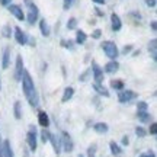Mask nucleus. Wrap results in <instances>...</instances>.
<instances>
[{
	"label": "nucleus",
	"instance_id": "79ce46f5",
	"mask_svg": "<svg viewBox=\"0 0 157 157\" xmlns=\"http://www.w3.org/2000/svg\"><path fill=\"white\" fill-rule=\"evenodd\" d=\"M92 2L96 5H105V0H92Z\"/></svg>",
	"mask_w": 157,
	"mask_h": 157
},
{
	"label": "nucleus",
	"instance_id": "f704fd0d",
	"mask_svg": "<svg viewBox=\"0 0 157 157\" xmlns=\"http://www.w3.org/2000/svg\"><path fill=\"white\" fill-rule=\"evenodd\" d=\"M96 154V146L93 144V146L89 147V150H87V157H95Z\"/></svg>",
	"mask_w": 157,
	"mask_h": 157
},
{
	"label": "nucleus",
	"instance_id": "37998d69",
	"mask_svg": "<svg viewBox=\"0 0 157 157\" xmlns=\"http://www.w3.org/2000/svg\"><path fill=\"white\" fill-rule=\"evenodd\" d=\"M151 29L154 31V32H156V29H157V23H156V21H153V22H151Z\"/></svg>",
	"mask_w": 157,
	"mask_h": 157
},
{
	"label": "nucleus",
	"instance_id": "9b49d317",
	"mask_svg": "<svg viewBox=\"0 0 157 157\" xmlns=\"http://www.w3.org/2000/svg\"><path fill=\"white\" fill-rule=\"evenodd\" d=\"M23 70H25V68H23V58H22V56H17L16 57V67H15V80L21 82Z\"/></svg>",
	"mask_w": 157,
	"mask_h": 157
},
{
	"label": "nucleus",
	"instance_id": "c85d7f7f",
	"mask_svg": "<svg viewBox=\"0 0 157 157\" xmlns=\"http://www.w3.org/2000/svg\"><path fill=\"white\" fill-rule=\"evenodd\" d=\"M137 111H148V103L143 101H138L137 103Z\"/></svg>",
	"mask_w": 157,
	"mask_h": 157
},
{
	"label": "nucleus",
	"instance_id": "c9c22d12",
	"mask_svg": "<svg viewBox=\"0 0 157 157\" xmlns=\"http://www.w3.org/2000/svg\"><path fill=\"white\" fill-rule=\"evenodd\" d=\"M61 45H63V47H66L67 50H74V45H73V42H71V41H63Z\"/></svg>",
	"mask_w": 157,
	"mask_h": 157
},
{
	"label": "nucleus",
	"instance_id": "6e6552de",
	"mask_svg": "<svg viewBox=\"0 0 157 157\" xmlns=\"http://www.w3.org/2000/svg\"><path fill=\"white\" fill-rule=\"evenodd\" d=\"M7 9H9V12L16 17L17 21H25V13H23L22 7H21L19 5H12L10 3V5L7 6Z\"/></svg>",
	"mask_w": 157,
	"mask_h": 157
},
{
	"label": "nucleus",
	"instance_id": "a18cd8bd",
	"mask_svg": "<svg viewBox=\"0 0 157 157\" xmlns=\"http://www.w3.org/2000/svg\"><path fill=\"white\" fill-rule=\"evenodd\" d=\"M0 157H3V150H2V143H0Z\"/></svg>",
	"mask_w": 157,
	"mask_h": 157
},
{
	"label": "nucleus",
	"instance_id": "c03bdc74",
	"mask_svg": "<svg viewBox=\"0 0 157 157\" xmlns=\"http://www.w3.org/2000/svg\"><path fill=\"white\" fill-rule=\"evenodd\" d=\"M129 50H131V47H125V48H124V52H125V54H127V52H128Z\"/></svg>",
	"mask_w": 157,
	"mask_h": 157
},
{
	"label": "nucleus",
	"instance_id": "7c9ffc66",
	"mask_svg": "<svg viewBox=\"0 0 157 157\" xmlns=\"http://www.w3.org/2000/svg\"><path fill=\"white\" fill-rule=\"evenodd\" d=\"M90 74H92V70H86V71H84L83 74H80V77H78V80H80V82H87V80H89V76Z\"/></svg>",
	"mask_w": 157,
	"mask_h": 157
},
{
	"label": "nucleus",
	"instance_id": "2eb2a0df",
	"mask_svg": "<svg viewBox=\"0 0 157 157\" xmlns=\"http://www.w3.org/2000/svg\"><path fill=\"white\" fill-rule=\"evenodd\" d=\"M118 70H119V63L117 60H111L105 66V73H108V74H115Z\"/></svg>",
	"mask_w": 157,
	"mask_h": 157
},
{
	"label": "nucleus",
	"instance_id": "393cba45",
	"mask_svg": "<svg viewBox=\"0 0 157 157\" xmlns=\"http://www.w3.org/2000/svg\"><path fill=\"white\" fill-rule=\"evenodd\" d=\"M111 87L118 90V92H121L122 89H125V84H124L122 80H112V82H111Z\"/></svg>",
	"mask_w": 157,
	"mask_h": 157
},
{
	"label": "nucleus",
	"instance_id": "9d476101",
	"mask_svg": "<svg viewBox=\"0 0 157 157\" xmlns=\"http://www.w3.org/2000/svg\"><path fill=\"white\" fill-rule=\"evenodd\" d=\"M15 39H16V42L19 45H26L28 44V41H29V38H28V35L23 32L21 28H15Z\"/></svg>",
	"mask_w": 157,
	"mask_h": 157
},
{
	"label": "nucleus",
	"instance_id": "5701e85b",
	"mask_svg": "<svg viewBox=\"0 0 157 157\" xmlns=\"http://www.w3.org/2000/svg\"><path fill=\"white\" fill-rule=\"evenodd\" d=\"M137 118L141 122H150V112L148 111H137Z\"/></svg>",
	"mask_w": 157,
	"mask_h": 157
},
{
	"label": "nucleus",
	"instance_id": "e433bc0d",
	"mask_svg": "<svg viewBox=\"0 0 157 157\" xmlns=\"http://www.w3.org/2000/svg\"><path fill=\"white\" fill-rule=\"evenodd\" d=\"M101 35H102V31H101V29H96L95 32L92 34V38H93V39H99V38H101Z\"/></svg>",
	"mask_w": 157,
	"mask_h": 157
},
{
	"label": "nucleus",
	"instance_id": "cd10ccee",
	"mask_svg": "<svg viewBox=\"0 0 157 157\" xmlns=\"http://www.w3.org/2000/svg\"><path fill=\"white\" fill-rule=\"evenodd\" d=\"M76 26H77V19L76 17H70L68 19V22H67V29H76Z\"/></svg>",
	"mask_w": 157,
	"mask_h": 157
},
{
	"label": "nucleus",
	"instance_id": "ddd939ff",
	"mask_svg": "<svg viewBox=\"0 0 157 157\" xmlns=\"http://www.w3.org/2000/svg\"><path fill=\"white\" fill-rule=\"evenodd\" d=\"M111 26H112L113 32H118V31H121V28H122L121 17L118 16L117 13H112V15H111Z\"/></svg>",
	"mask_w": 157,
	"mask_h": 157
},
{
	"label": "nucleus",
	"instance_id": "6ab92c4d",
	"mask_svg": "<svg viewBox=\"0 0 157 157\" xmlns=\"http://www.w3.org/2000/svg\"><path fill=\"white\" fill-rule=\"evenodd\" d=\"M148 52L151 54V58L156 61L157 60V39H151L148 42Z\"/></svg>",
	"mask_w": 157,
	"mask_h": 157
},
{
	"label": "nucleus",
	"instance_id": "72a5a7b5",
	"mask_svg": "<svg viewBox=\"0 0 157 157\" xmlns=\"http://www.w3.org/2000/svg\"><path fill=\"white\" fill-rule=\"evenodd\" d=\"M148 132H150V135H156L157 134V124L156 122H151V124H150Z\"/></svg>",
	"mask_w": 157,
	"mask_h": 157
},
{
	"label": "nucleus",
	"instance_id": "4be33fe9",
	"mask_svg": "<svg viewBox=\"0 0 157 157\" xmlns=\"http://www.w3.org/2000/svg\"><path fill=\"white\" fill-rule=\"evenodd\" d=\"M109 148H111V153H112L113 156H121V154H122V148L118 146L115 141H111V143H109Z\"/></svg>",
	"mask_w": 157,
	"mask_h": 157
},
{
	"label": "nucleus",
	"instance_id": "423d86ee",
	"mask_svg": "<svg viewBox=\"0 0 157 157\" xmlns=\"http://www.w3.org/2000/svg\"><path fill=\"white\" fill-rule=\"evenodd\" d=\"M60 138H61V148L64 150L66 153H71L74 148V143L73 140H71V137H70V134L68 132H66V131H63V134L60 135Z\"/></svg>",
	"mask_w": 157,
	"mask_h": 157
},
{
	"label": "nucleus",
	"instance_id": "4468645a",
	"mask_svg": "<svg viewBox=\"0 0 157 157\" xmlns=\"http://www.w3.org/2000/svg\"><path fill=\"white\" fill-rule=\"evenodd\" d=\"M2 150H3V157H15V153L12 150L10 141L9 140H3V143H2Z\"/></svg>",
	"mask_w": 157,
	"mask_h": 157
},
{
	"label": "nucleus",
	"instance_id": "0eeeda50",
	"mask_svg": "<svg viewBox=\"0 0 157 157\" xmlns=\"http://www.w3.org/2000/svg\"><path fill=\"white\" fill-rule=\"evenodd\" d=\"M92 76L95 78V83H103V70H102L99 66H98V63H92Z\"/></svg>",
	"mask_w": 157,
	"mask_h": 157
},
{
	"label": "nucleus",
	"instance_id": "2f4dec72",
	"mask_svg": "<svg viewBox=\"0 0 157 157\" xmlns=\"http://www.w3.org/2000/svg\"><path fill=\"white\" fill-rule=\"evenodd\" d=\"M74 3V0H63V9L64 10H68L71 6H73Z\"/></svg>",
	"mask_w": 157,
	"mask_h": 157
},
{
	"label": "nucleus",
	"instance_id": "a19ab883",
	"mask_svg": "<svg viewBox=\"0 0 157 157\" xmlns=\"http://www.w3.org/2000/svg\"><path fill=\"white\" fill-rule=\"evenodd\" d=\"M122 144H124V146H128V144H129L128 137H124V138H122Z\"/></svg>",
	"mask_w": 157,
	"mask_h": 157
},
{
	"label": "nucleus",
	"instance_id": "b1692460",
	"mask_svg": "<svg viewBox=\"0 0 157 157\" xmlns=\"http://www.w3.org/2000/svg\"><path fill=\"white\" fill-rule=\"evenodd\" d=\"M86 39H87V35L84 34V32H83V31H82V29L76 32V44H78V45H83L84 42H86Z\"/></svg>",
	"mask_w": 157,
	"mask_h": 157
},
{
	"label": "nucleus",
	"instance_id": "de8ad7c7",
	"mask_svg": "<svg viewBox=\"0 0 157 157\" xmlns=\"http://www.w3.org/2000/svg\"><path fill=\"white\" fill-rule=\"evenodd\" d=\"M77 157H83V156H77Z\"/></svg>",
	"mask_w": 157,
	"mask_h": 157
},
{
	"label": "nucleus",
	"instance_id": "aec40b11",
	"mask_svg": "<svg viewBox=\"0 0 157 157\" xmlns=\"http://www.w3.org/2000/svg\"><path fill=\"white\" fill-rule=\"evenodd\" d=\"M93 129H95L96 132H99V134H106L108 131H109V127L105 122H96L93 125Z\"/></svg>",
	"mask_w": 157,
	"mask_h": 157
},
{
	"label": "nucleus",
	"instance_id": "49530a36",
	"mask_svg": "<svg viewBox=\"0 0 157 157\" xmlns=\"http://www.w3.org/2000/svg\"><path fill=\"white\" fill-rule=\"evenodd\" d=\"M0 90H2V77H0Z\"/></svg>",
	"mask_w": 157,
	"mask_h": 157
},
{
	"label": "nucleus",
	"instance_id": "f257e3e1",
	"mask_svg": "<svg viewBox=\"0 0 157 157\" xmlns=\"http://www.w3.org/2000/svg\"><path fill=\"white\" fill-rule=\"evenodd\" d=\"M21 82H22V89H23V95L25 98L28 99L29 105L32 108H36L39 103V96H38V92L35 89V84H34V80L31 77L29 71L23 70L22 71V77H21Z\"/></svg>",
	"mask_w": 157,
	"mask_h": 157
},
{
	"label": "nucleus",
	"instance_id": "a878e982",
	"mask_svg": "<svg viewBox=\"0 0 157 157\" xmlns=\"http://www.w3.org/2000/svg\"><path fill=\"white\" fill-rule=\"evenodd\" d=\"M13 115L16 119H21L22 118V109H21V102H15L13 105Z\"/></svg>",
	"mask_w": 157,
	"mask_h": 157
},
{
	"label": "nucleus",
	"instance_id": "39448f33",
	"mask_svg": "<svg viewBox=\"0 0 157 157\" xmlns=\"http://www.w3.org/2000/svg\"><path fill=\"white\" fill-rule=\"evenodd\" d=\"M137 98H138V95L135 93L134 90H129V89H122L118 93V101L121 103H129L131 101H134Z\"/></svg>",
	"mask_w": 157,
	"mask_h": 157
},
{
	"label": "nucleus",
	"instance_id": "c756f323",
	"mask_svg": "<svg viewBox=\"0 0 157 157\" xmlns=\"http://www.w3.org/2000/svg\"><path fill=\"white\" fill-rule=\"evenodd\" d=\"M135 134H137V137H140V138H144L147 135V131L143 127H137L135 128Z\"/></svg>",
	"mask_w": 157,
	"mask_h": 157
},
{
	"label": "nucleus",
	"instance_id": "f3484780",
	"mask_svg": "<svg viewBox=\"0 0 157 157\" xmlns=\"http://www.w3.org/2000/svg\"><path fill=\"white\" fill-rule=\"evenodd\" d=\"M10 66V50L9 48H5L3 51V57H2V68H7Z\"/></svg>",
	"mask_w": 157,
	"mask_h": 157
},
{
	"label": "nucleus",
	"instance_id": "7ed1b4c3",
	"mask_svg": "<svg viewBox=\"0 0 157 157\" xmlns=\"http://www.w3.org/2000/svg\"><path fill=\"white\" fill-rule=\"evenodd\" d=\"M101 47H102V50H103V52H105V56H106L108 58H111V60H117L118 58L119 50H118V47L115 42H112V41H103Z\"/></svg>",
	"mask_w": 157,
	"mask_h": 157
},
{
	"label": "nucleus",
	"instance_id": "4c0bfd02",
	"mask_svg": "<svg viewBox=\"0 0 157 157\" xmlns=\"http://www.w3.org/2000/svg\"><path fill=\"white\" fill-rule=\"evenodd\" d=\"M156 0H146V5L148 6V7H156Z\"/></svg>",
	"mask_w": 157,
	"mask_h": 157
},
{
	"label": "nucleus",
	"instance_id": "1a4fd4ad",
	"mask_svg": "<svg viewBox=\"0 0 157 157\" xmlns=\"http://www.w3.org/2000/svg\"><path fill=\"white\" fill-rule=\"evenodd\" d=\"M50 143L52 144L54 153H56L57 156H58V154L63 151V148H61V138H60V135L51 134V135H50Z\"/></svg>",
	"mask_w": 157,
	"mask_h": 157
},
{
	"label": "nucleus",
	"instance_id": "ea45409f",
	"mask_svg": "<svg viewBox=\"0 0 157 157\" xmlns=\"http://www.w3.org/2000/svg\"><path fill=\"white\" fill-rule=\"evenodd\" d=\"M12 3V0H0V5L2 6H9Z\"/></svg>",
	"mask_w": 157,
	"mask_h": 157
},
{
	"label": "nucleus",
	"instance_id": "412c9836",
	"mask_svg": "<svg viewBox=\"0 0 157 157\" xmlns=\"http://www.w3.org/2000/svg\"><path fill=\"white\" fill-rule=\"evenodd\" d=\"M93 89L96 90V93H99L101 96H105V98L109 96V92L105 89V86L102 83H93Z\"/></svg>",
	"mask_w": 157,
	"mask_h": 157
},
{
	"label": "nucleus",
	"instance_id": "bb28decb",
	"mask_svg": "<svg viewBox=\"0 0 157 157\" xmlns=\"http://www.w3.org/2000/svg\"><path fill=\"white\" fill-rule=\"evenodd\" d=\"M50 135H51V132L48 131V128H42V131H41V140H42L44 144L50 141Z\"/></svg>",
	"mask_w": 157,
	"mask_h": 157
},
{
	"label": "nucleus",
	"instance_id": "dca6fc26",
	"mask_svg": "<svg viewBox=\"0 0 157 157\" xmlns=\"http://www.w3.org/2000/svg\"><path fill=\"white\" fill-rule=\"evenodd\" d=\"M39 31H41V34H42V36H50L51 34V29H50V25L47 23V21L45 19H41L39 21Z\"/></svg>",
	"mask_w": 157,
	"mask_h": 157
},
{
	"label": "nucleus",
	"instance_id": "58836bf2",
	"mask_svg": "<svg viewBox=\"0 0 157 157\" xmlns=\"http://www.w3.org/2000/svg\"><path fill=\"white\" fill-rule=\"evenodd\" d=\"M140 157H156V154L153 151H146V153H143Z\"/></svg>",
	"mask_w": 157,
	"mask_h": 157
},
{
	"label": "nucleus",
	"instance_id": "a211bd4d",
	"mask_svg": "<svg viewBox=\"0 0 157 157\" xmlns=\"http://www.w3.org/2000/svg\"><path fill=\"white\" fill-rule=\"evenodd\" d=\"M73 96H74V87L68 86V87L64 89V93H63V96H61V102L71 101V98H73Z\"/></svg>",
	"mask_w": 157,
	"mask_h": 157
},
{
	"label": "nucleus",
	"instance_id": "20e7f679",
	"mask_svg": "<svg viewBox=\"0 0 157 157\" xmlns=\"http://www.w3.org/2000/svg\"><path fill=\"white\" fill-rule=\"evenodd\" d=\"M26 143H28L31 151L32 153L36 151V147H38V135H36L35 127H29L28 134H26Z\"/></svg>",
	"mask_w": 157,
	"mask_h": 157
},
{
	"label": "nucleus",
	"instance_id": "f03ea898",
	"mask_svg": "<svg viewBox=\"0 0 157 157\" xmlns=\"http://www.w3.org/2000/svg\"><path fill=\"white\" fill-rule=\"evenodd\" d=\"M23 2H25V6H26V16H25V19L28 21L29 25H34L39 17L38 7H36V5L32 0H23Z\"/></svg>",
	"mask_w": 157,
	"mask_h": 157
},
{
	"label": "nucleus",
	"instance_id": "473e14b6",
	"mask_svg": "<svg viewBox=\"0 0 157 157\" xmlns=\"http://www.w3.org/2000/svg\"><path fill=\"white\" fill-rule=\"evenodd\" d=\"M2 34H3V36H5V38H10V34H12L10 26H9V25H6L5 28H3V32H2Z\"/></svg>",
	"mask_w": 157,
	"mask_h": 157
},
{
	"label": "nucleus",
	"instance_id": "f8f14e48",
	"mask_svg": "<svg viewBox=\"0 0 157 157\" xmlns=\"http://www.w3.org/2000/svg\"><path fill=\"white\" fill-rule=\"evenodd\" d=\"M38 124L42 127V128H48L50 127V117H48V113L45 112V111H39L38 112Z\"/></svg>",
	"mask_w": 157,
	"mask_h": 157
}]
</instances>
